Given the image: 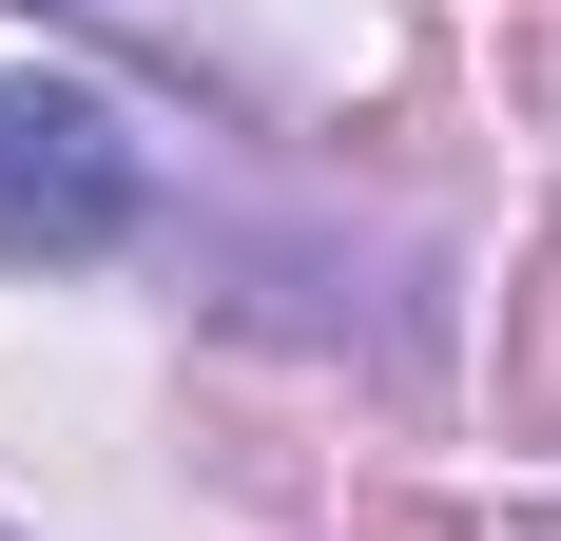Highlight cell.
I'll use <instances>...</instances> for the list:
<instances>
[{
    "label": "cell",
    "mask_w": 561,
    "mask_h": 541,
    "mask_svg": "<svg viewBox=\"0 0 561 541\" xmlns=\"http://www.w3.org/2000/svg\"><path fill=\"white\" fill-rule=\"evenodd\" d=\"M136 232V116L78 78H0V270H98Z\"/></svg>",
    "instance_id": "1"
}]
</instances>
